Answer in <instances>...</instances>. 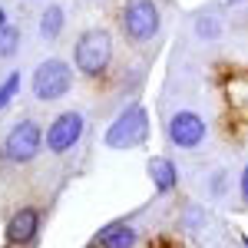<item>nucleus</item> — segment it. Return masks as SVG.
I'll list each match as a JSON object with an SVG mask.
<instances>
[{
	"mask_svg": "<svg viewBox=\"0 0 248 248\" xmlns=\"http://www.w3.org/2000/svg\"><path fill=\"white\" fill-rule=\"evenodd\" d=\"M73 66L79 77L86 79H99L109 73L113 66V33L106 27H90L77 37L73 46Z\"/></svg>",
	"mask_w": 248,
	"mask_h": 248,
	"instance_id": "f257e3e1",
	"label": "nucleus"
},
{
	"mask_svg": "<svg viewBox=\"0 0 248 248\" xmlns=\"http://www.w3.org/2000/svg\"><path fill=\"white\" fill-rule=\"evenodd\" d=\"M119 30L129 43H153L162 30V10L155 0H126L119 7Z\"/></svg>",
	"mask_w": 248,
	"mask_h": 248,
	"instance_id": "f03ea898",
	"label": "nucleus"
},
{
	"mask_svg": "<svg viewBox=\"0 0 248 248\" xmlns=\"http://www.w3.org/2000/svg\"><path fill=\"white\" fill-rule=\"evenodd\" d=\"M146 139H149V113H146V106H139V103L126 106V109L109 123V129H106V146H109V149H136V146H142Z\"/></svg>",
	"mask_w": 248,
	"mask_h": 248,
	"instance_id": "7ed1b4c3",
	"label": "nucleus"
},
{
	"mask_svg": "<svg viewBox=\"0 0 248 248\" xmlns=\"http://www.w3.org/2000/svg\"><path fill=\"white\" fill-rule=\"evenodd\" d=\"M30 90L40 103H57L73 90V66L60 57L43 60L37 70H33V79H30Z\"/></svg>",
	"mask_w": 248,
	"mask_h": 248,
	"instance_id": "20e7f679",
	"label": "nucleus"
},
{
	"mask_svg": "<svg viewBox=\"0 0 248 248\" xmlns=\"http://www.w3.org/2000/svg\"><path fill=\"white\" fill-rule=\"evenodd\" d=\"M166 136H169V142L175 149L195 153L205 142V136H209V123L195 113V109H175L169 116V123H166Z\"/></svg>",
	"mask_w": 248,
	"mask_h": 248,
	"instance_id": "39448f33",
	"label": "nucleus"
},
{
	"mask_svg": "<svg viewBox=\"0 0 248 248\" xmlns=\"http://www.w3.org/2000/svg\"><path fill=\"white\" fill-rule=\"evenodd\" d=\"M43 149V129L37 126V119H20L17 126H10V133L3 139V155L10 162H33Z\"/></svg>",
	"mask_w": 248,
	"mask_h": 248,
	"instance_id": "423d86ee",
	"label": "nucleus"
},
{
	"mask_svg": "<svg viewBox=\"0 0 248 248\" xmlns=\"http://www.w3.org/2000/svg\"><path fill=\"white\" fill-rule=\"evenodd\" d=\"M83 129H86V119H83V113H77V109H66V113H60L57 119L50 123L46 136H43V142H46V153H53V155L70 153V149L77 146L79 139H83Z\"/></svg>",
	"mask_w": 248,
	"mask_h": 248,
	"instance_id": "0eeeda50",
	"label": "nucleus"
},
{
	"mask_svg": "<svg viewBox=\"0 0 248 248\" xmlns=\"http://www.w3.org/2000/svg\"><path fill=\"white\" fill-rule=\"evenodd\" d=\"M40 232V212L37 209H20L14 212V218L7 222V242L10 245H30Z\"/></svg>",
	"mask_w": 248,
	"mask_h": 248,
	"instance_id": "6e6552de",
	"label": "nucleus"
},
{
	"mask_svg": "<svg viewBox=\"0 0 248 248\" xmlns=\"http://www.w3.org/2000/svg\"><path fill=\"white\" fill-rule=\"evenodd\" d=\"M146 172H149V179H153L155 192L169 195V192L179 189V169H175V162L166 159V155H153V159L146 162Z\"/></svg>",
	"mask_w": 248,
	"mask_h": 248,
	"instance_id": "1a4fd4ad",
	"label": "nucleus"
},
{
	"mask_svg": "<svg viewBox=\"0 0 248 248\" xmlns=\"http://www.w3.org/2000/svg\"><path fill=\"white\" fill-rule=\"evenodd\" d=\"M136 245V229L129 222H113L96 235V248H133Z\"/></svg>",
	"mask_w": 248,
	"mask_h": 248,
	"instance_id": "9d476101",
	"label": "nucleus"
},
{
	"mask_svg": "<svg viewBox=\"0 0 248 248\" xmlns=\"http://www.w3.org/2000/svg\"><path fill=\"white\" fill-rule=\"evenodd\" d=\"M63 23H66L63 7H60V3H50V7L40 14V37L43 40H57L60 33H63Z\"/></svg>",
	"mask_w": 248,
	"mask_h": 248,
	"instance_id": "9b49d317",
	"label": "nucleus"
},
{
	"mask_svg": "<svg viewBox=\"0 0 248 248\" xmlns=\"http://www.w3.org/2000/svg\"><path fill=\"white\" fill-rule=\"evenodd\" d=\"M20 46V30L14 23H0V60L3 57H14Z\"/></svg>",
	"mask_w": 248,
	"mask_h": 248,
	"instance_id": "f8f14e48",
	"label": "nucleus"
},
{
	"mask_svg": "<svg viewBox=\"0 0 248 248\" xmlns=\"http://www.w3.org/2000/svg\"><path fill=\"white\" fill-rule=\"evenodd\" d=\"M195 37L205 40V43L218 40V37H222V23H218L215 17H199V20H195Z\"/></svg>",
	"mask_w": 248,
	"mask_h": 248,
	"instance_id": "ddd939ff",
	"label": "nucleus"
},
{
	"mask_svg": "<svg viewBox=\"0 0 248 248\" xmlns=\"http://www.w3.org/2000/svg\"><path fill=\"white\" fill-rule=\"evenodd\" d=\"M17 93H20V73H10V77L0 83V109H7Z\"/></svg>",
	"mask_w": 248,
	"mask_h": 248,
	"instance_id": "4468645a",
	"label": "nucleus"
},
{
	"mask_svg": "<svg viewBox=\"0 0 248 248\" xmlns=\"http://www.w3.org/2000/svg\"><path fill=\"white\" fill-rule=\"evenodd\" d=\"M225 192V172H215L212 175V195H222Z\"/></svg>",
	"mask_w": 248,
	"mask_h": 248,
	"instance_id": "2eb2a0df",
	"label": "nucleus"
},
{
	"mask_svg": "<svg viewBox=\"0 0 248 248\" xmlns=\"http://www.w3.org/2000/svg\"><path fill=\"white\" fill-rule=\"evenodd\" d=\"M238 192H242V202H248V162L242 169V175H238Z\"/></svg>",
	"mask_w": 248,
	"mask_h": 248,
	"instance_id": "dca6fc26",
	"label": "nucleus"
},
{
	"mask_svg": "<svg viewBox=\"0 0 248 248\" xmlns=\"http://www.w3.org/2000/svg\"><path fill=\"white\" fill-rule=\"evenodd\" d=\"M0 23H7V10L3 7H0Z\"/></svg>",
	"mask_w": 248,
	"mask_h": 248,
	"instance_id": "f3484780",
	"label": "nucleus"
},
{
	"mask_svg": "<svg viewBox=\"0 0 248 248\" xmlns=\"http://www.w3.org/2000/svg\"><path fill=\"white\" fill-rule=\"evenodd\" d=\"M229 3H238V0H229Z\"/></svg>",
	"mask_w": 248,
	"mask_h": 248,
	"instance_id": "a211bd4d",
	"label": "nucleus"
},
{
	"mask_svg": "<svg viewBox=\"0 0 248 248\" xmlns=\"http://www.w3.org/2000/svg\"><path fill=\"white\" fill-rule=\"evenodd\" d=\"M245 248H248V238H245Z\"/></svg>",
	"mask_w": 248,
	"mask_h": 248,
	"instance_id": "6ab92c4d",
	"label": "nucleus"
}]
</instances>
